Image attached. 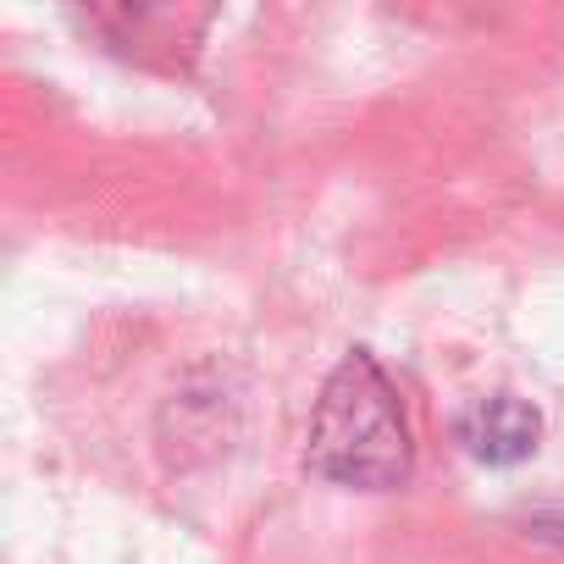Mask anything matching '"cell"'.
<instances>
[{
  "instance_id": "1",
  "label": "cell",
  "mask_w": 564,
  "mask_h": 564,
  "mask_svg": "<svg viewBox=\"0 0 564 564\" xmlns=\"http://www.w3.org/2000/svg\"><path fill=\"white\" fill-rule=\"evenodd\" d=\"M311 470L344 487H393L410 476V421L382 366L355 349L327 377L311 421Z\"/></svg>"
},
{
  "instance_id": "2",
  "label": "cell",
  "mask_w": 564,
  "mask_h": 564,
  "mask_svg": "<svg viewBox=\"0 0 564 564\" xmlns=\"http://www.w3.org/2000/svg\"><path fill=\"white\" fill-rule=\"evenodd\" d=\"M459 443L487 465H514L536 448V410L514 393H492L459 421Z\"/></svg>"
}]
</instances>
